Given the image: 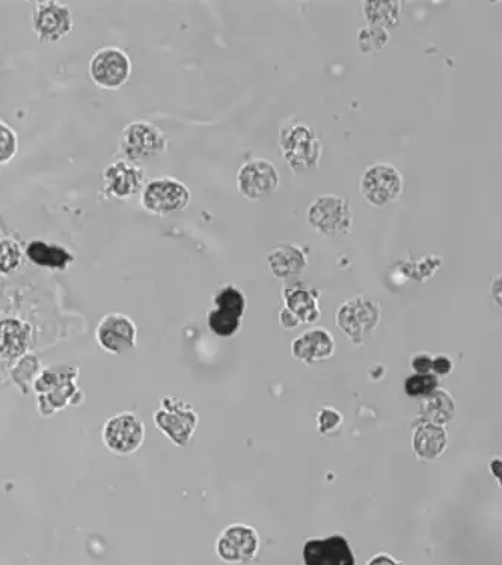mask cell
Returning <instances> with one entry per match:
<instances>
[{"instance_id": "obj_1", "label": "cell", "mask_w": 502, "mask_h": 565, "mask_svg": "<svg viewBox=\"0 0 502 565\" xmlns=\"http://www.w3.org/2000/svg\"><path fill=\"white\" fill-rule=\"evenodd\" d=\"M279 148L294 174H305L319 166L322 142L316 132L305 124L285 127L279 135Z\"/></svg>"}, {"instance_id": "obj_2", "label": "cell", "mask_w": 502, "mask_h": 565, "mask_svg": "<svg viewBox=\"0 0 502 565\" xmlns=\"http://www.w3.org/2000/svg\"><path fill=\"white\" fill-rule=\"evenodd\" d=\"M79 370L70 365H58L41 371L34 391L38 395V409L49 416L67 407L77 392L76 379Z\"/></svg>"}, {"instance_id": "obj_3", "label": "cell", "mask_w": 502, "mask_h": 565, "mask_svg": "<svg viewBox=\"0 0 502 565\" xmlns=\"http://www.w3.org/2000/svg\"><path fill=\"white\" fill-rule=\"evenodd\" d=\"M168 150V139L162 129L148 123L135 121L124 127L120 138V151L129 162L144 163L156 159Z\"/></svg>"}, {"instance_id": "obj_4", "label": "cell", "mask_w": 502, "mask_h": 565, "mask_svg": "<svg viewBox=\"0 0 502 565\" xmlns=\"http://www.w3.org/2000/svg\"><path fill=\"white\" fill-rule=\"evenodd\" d=\"M88 71L95 86L117 91L132 77V59L120 47H102L89 59Z\"/></svg>"}, {"instance_id": "obj_5", "label": "cell", "mask_w": 502, "mask_h": 565, "mask_svg": "<svg viewBox=\"0 0 502 565\" xmlns=\"http://www.w3.org/2000/svg\"><path fill=\"white\" fill-rule=\"evenodd\" d=\"M353 219L352 208L337 195L319 196L308 208V222L326 237L346 236L352 231Z\"/></svg>"}, {"instance_id": "obj_6", "label": "cell", "mask_w": 502, "mask_h": 565, "mask_svg": "<svg viewBox=\"0 0 502 565\" xmlns=\"http://www.w3.org/2000/svg\"><path fill=\"white\" fill-rule=\"evenodd\" d=\"M190 202V190L177 178L160 177L148 181L141 192V204L148 213L171 216L186 210Z\"/></svg>"}, {"instance_id": "obj_7", "label": "cell", "mask_w": 502, "mask_h": 565, "mask_svg": "<svg viewBox=\"0 0 502 565\" xmlns=\"http://www.w3.org/2000/svg\"><path fill=\"white\" fill-rule=\"evenodd\" d=\"M361 195L368 204L383 208L400 198L403 193V175L389 163L368 166L361 177Z\"/></svg>"}, {"instance_id": "obj_8", "label": "cell", "mask_w": 502, "mask_h": 565, "mask_svg": "<svg viewBox=\"0 0 502 565\" xmlns=\"http://www.w3.org/2000/svg\"><path fill=\"white\" fill-rule=\"evenodd\" d=\"M156 427L177 446H187L198 424L195 410L178 398L166 397L153 416Z\"/></svg>"}, {"instance_id": "obj_9", "label": "cell", "mask_w": 502, "mask_h": 565, "mask_svg": "<svg viewBox=\"0 0 502 565\" xmlns=\"http://www.w3.org/2000/svg\"><path fill=\"white\" fill-rule=\"evenodd\" d=\"M380 320L379 303L365 297L347 300L337 311V326L356 346L365 343Z\"/></svg>"}, {"instance_id": "obj_10", "label": "cell", "mask_w": 502, "mask_h": 565, "mask_svg": "<svg viewBox=\"0 0 502 565\" xmlns=\"http://www.w3.org/2000/svg\"><path fill=\"white\" fill-rule=\"evenodd\" d=\"M70 7L58 0H41L32 10V29L41 43H58L73 31Z\"/></svg>"}, {"instance_id": "obj_11", "label": "cell", "mask_w": 502, "mask_h": 565, "mask_svg": "<svg viewBox=\"0 0 502 565\" xmlns=\"http://www.w3.org/2000/svg\"><path fill=\"white\" fill-rule=\"evenodd\" d=\"M102 436L109 451L118 456H129L144 443L145 425L135 413H118L105 422Z\"/></svg>"}, {"instance_id": "obj_12", "label": "cell", "mask_w": 502, "mask_h": 565, "mask_svg": "<svg viewBox=\"0 0 502 565\" xmlns=\"http://www.w3.org/2000/svg\"><path fill=\"white\" fill-rule=\"evenodd\" d=\"M95 339L105 352L120 356L135 349L138 327L129 315L111 312L98 323Z\"/></svg>"}, {"instance_id": "obj_13", "label": "cell", "mask_w": 502, "mask_h": 565, "mask_svg": "<svg viewBox=\"0 0 502 565\" xmlns=\"http://www.w3.org/2000/svg\"><path fill=\"white\" fill-rule=\"evenodd\" d=\"M147 184L145 169L126 159L114 160L103 171V190L109 198L126 201L142 192Z\"/></svg>"}, {"instance_id": "obj_14", "label": "cell", "mask_w": 502, "mask_h": 565, "mask_svg": "<svg viewBox=\"0 0 502 565\" xmlns=\"http://www.w3.org/2000/svg\"><path fill=\"white\" fill-rule=\"evenodd\" d=\"M278 186L279 172L270 160L252 159L240 166L237 187L249 201L267 198Z\"/></svg>"}, {"instance_id": "obj_15", "label": "cell", "mask_w": 502, "mask_h": 565, "mask_svg": "<svg viewBox=\"0 0 502 565\" xmlns=\"http://www.w3.org/2000/svg\"><path fill=\"white\" fill-rule=\"evenodd\" d=\"M305 565H356L355 553L343 535L308 540L304 546Z\"/></svg>"}, {"instance_id": "obj_16", "label": "cell", "mask_w": 502, "mask_h": 565, "mask_svg": "<svg viewBox=\"0 0 502 565\" xmlns=\"http://www.w3.org/2000/svg\"><path fill=\"white\" fill-rule=\"evenodd\" d=\"M260 540L251 526L233 525L222 532L218 540V555L230 564L248 562L257 555Z\"/></svg>"}, {"instance_id": "obj_17", "label": "cell", "mask_w": 502, "mask_h": 565, "mask_svg": "<svg viewBox=\"0 0 502 565\" xmlns=\"http://www.w3.org/2000/svg\"><path fill=\"white\" fill-rule=\"evenodd\" d=\"M23 252L34 266L53 272H65L76 261L70 249L44 239L31 240Z\"/></svg>"}, {"instance_id": "obj_18", "label": "cell", "mask_w": 502, "mask_h": 565, "mask_svg": "<svg viewBox=\"0 0 502 565\" xmlns=\"http://www.w3.org/2000/svg\"><path fill=\"white\" fill-rule=\"evenodd\" d=\"M335 343L325 329H311L302 333L293 343L294 358L307 365L326 361L334 355Z\"/></svg>"}, {"instance_id": "obj_19", "label": "cell", "mask_w": 502, "mask_h": 565, "mask_svg": "<svg viewBox=\"0 0 502 565\" xmlns=\"http://www.w3.org/2000/svg\"><path fill=\"white\" fill-rule=\"evenodd\" d=\"M32 344V326L20 318L0 320V355L22 358Z\"/></svg>"}, {"instance_id": "obj_20", "label": "cell", "mask_w": 502, "mask_h": 565, "mask_svg": "<svg viewBox=\"0 0 502 565\" xmlns=\"http://www.w3.org/2000/svg\"><path fill=\"white\" fill-rule=\"evenodd\" d=\"M270 272L278 279H290L304 272L308 264L307 252L300 246L281 245L267 255Z\"/></svg>"}, {"instance_id": "obj_21", "label": "cell", "mask_w": 502, "mask_h": 565, "mask_svg": "<svg viewBox=\"0 0 502 565\" xmlns=\"http://www.w3.org/2000/svg\"><path fill=\"white\" fill-rule=\"evenodd\" d=\"M285 308L299 318L300 323L313 324L320 318L316 290H308L299 284L285 285L282 291Z\"/></svg>"}, {"instance_id": "obj_22", "label": "cell", "mask_w": 502, "mask_h": 565, "mask_svg": "<svg viewBox=\"0 0 502 565\" xmlns=\"http://www.w3.org/2000/svg\"><path fill=\"white\" fill-rule=\"evenodd\" d=\"M445 446H447V434L439 425L427 422L415 431V452L423 459H436L444 452Z\"/></svg>"}, {"instance_id": "obj_23", "label": "cell", "mask_w": 502, "mask_h": 565, "mask_svg": "<svg viewBox=\"0 0 502 565\" xmlns=\"http://www.w3.org/2000/svg\"><path fill=\"white\" fill-rule=\"evenodd\" d=\"M364 16L370 26L379 28L395 29L401 25V4L400 2H386V0H376V2H364Z\"/></svg>"}, {"instance_id": "obj_24", "label": "cell", "mask_w": 502, "mask_h": 565, "mask_svg": "<svg viewBox=\"0 0 502 565\" xmlns=\"http://www.w3.org/2000/svg\"><path fill=\"white\" fill-rule=\"evenodd\" d=\"M420 412L429 424L441 427V425L447 424L453 416L454 404L450 395L445 394L444 391H433L421 403Z\"/></svg>"}, {"instance_id": "obj_25", "label": "cell", "mask_w": 502, "mask_h": 565, "mask_svg": "<svg viewBox=\"0 0 502 565\" xmlns=\"http://www.w3.org/2000/svg\"><path fill=\"white\" fill-rule=\"evenodd\" d=\"M213 303H215V309H218V311L234 315L240 320H242L246 311L245 294L234 285H225V287L219 288L215 297H213Z\"/></svg>"}, {"instance_id": "obj_26", "label": "cell", "mask_w": 502, "mask_h": 565, "mask_svg": "<svg viewBox=\"0 0 502 565\" xmlns=\"http://www.w3.org/2000/svg\"><path fill=\"white\" fill-rule=\"evenodd\" d=\"M40 374V361H38L37 356L26 353L17 362L16 368L13 370V379L17 386L22 389L23 394H29Z\"/></svg>"}, {"instance_id": "obj_27", "label": "cell", "mask_w": 502, "mask_h": 565, "mask_svg": "<svg viewBox=\"0 0 502 565\" xmlns=\"http://www.w3.org/2000/svg\"><path fill=\"white\" fill-rule=\"evenodd\" d=\"M25 252L19 242L10 237H0V275H11L19 269Z\"/></svg>"}, {"instance_id": "obj_28", "label": "cell", "mask_w": 502, "mask_h": 565, "mask_svg": "<svg viewBox=\"0 0 502 565\" xmlns=\"http://www.w3.org/2000/svg\"><path fill=\"white\" fill-rule=\"evenodd\" d=\"M388 41L389 32L379 26H368L359 31L358 43L362 53L380 52Z\"/></svg>"}, {"instance_id": "obj_29", "label": "cell", "mask_w": 502, "mask_h": 565, "mask_svg": "<svg viewBox=\"0 0 502 565\" xmlns=\"http://www.w3.org/2000/svg\"><path fill=\"white\" fill-rule=\"evenodd\" d=\"M207 323H209L210 330L215 335L221 336V338H230V336L236 335L237 330H239L240 318L225 314L218 309H212L209 318H207Z\"/></svg>"}, {"instance_id": "obj_30", "label": "cell", "mask_w": 502, "mask_h": 565, "mask_svg": "<svg viewBox=\"0 0 502 565\" xmlns=\"http://www.w3.org/2000/svg\"><path fill=\"white\" fill-rule=\"evenodd\" d=\"M19 153V136L16 130L0 120V165H8Z\"/></svg>"}, {"instance_id": "obj_31", "label": "cell", "mask_w": 502, "mask_h": 565, "mask_svg": "<svg viewBox=\"0 0 502 565\" xmlns=\"http://www.w3.org/2000/svg\"><path fill=\"white\" fill-rule=\"evenodd\" d=\"M438 385V377L433 374H417L406 379L405 391L409 397H420V395L432 394Z\"/></svg>"}, {"instance_id": "obj_32", "label": "cell", "mask_w": 502, "mask_h": 565, "mask_svg": "<svg viewBox=\"0 0 502 565\" xmlns=\"http://www.w3.org/2000/svg\"><path fill=\"white\" fill-rule=\"evenodd\" d=\"M317 422H319L320 433L329 434L341 424V415L334 409H322L317 416Z\"/></svg>"}, {"instance_id": "obj_33", "label": "cell", "mask_w": 502, "mask_h": 565, "mask_svg": "<svg viewBox=\"0 0 502 565\" xmlns=\"http://www.w3.org/2000/svg\"><path fill=\"white\" fill-rule=\"evenodd\" d=\"M432 370L435 371L436 376H447L453 370V361L447 356H438L433 359Z\"/></svg>"}, {"instance_id": "obj_34", "label": "cell", "mask_w": 502, "mask_h": 565, "mask_svg": "<svg viewBox=\"0 0 502 565\" xmlns=\"http://www.w3.org/2000/svg\"><path fill=\"white\" fill-rule=\"evenodd\" d=\"M433 359L429 355H418L415 356L414 361H412V367L417 371L418 374H430L432 371Z\"/></svg>"}, {"instance_id": "obj_35", "label": "cell", "mask_w": 502, "mask_h": 565, "mask_svg": "<svg viewBox=\"0 0 502 565\" xmlns=\"http://www.w3.org/2000/svg\"><path fill=\"white\" fill-rule=\"evenodd\" d=\"M279 321H281L282 327L288 330L297 329V327L302 324L300 323L299 318H297L296 315L291 314L285 306L281 309V312H279Z\"/></svg>"}, {"instance_id": "obj_36", "label": "cell", "mask_w": 502, "mask_h": 565, "mask_svg": "<svg viewBox=\"0 0 502 565\" xmlns=\"http://www.w3.org/2000/svg\"><path fill=\"white\" fill-rule=\"evenodd\" d=\"M367 565H401L400 562L395 561L392 556L389 555H377L368 562Z\"/></svg>"}]
</instances>
